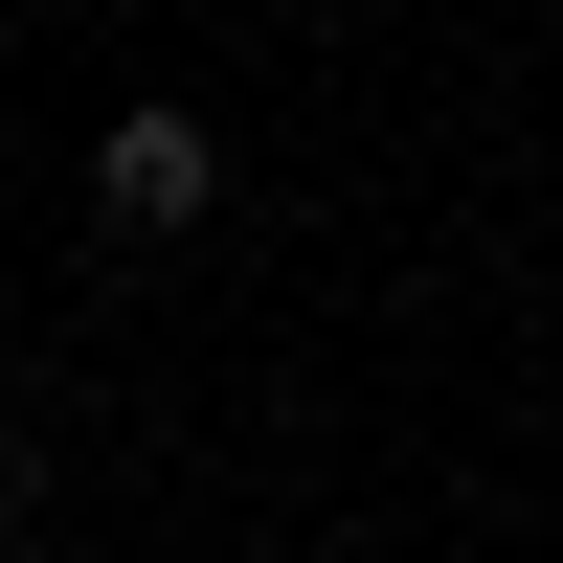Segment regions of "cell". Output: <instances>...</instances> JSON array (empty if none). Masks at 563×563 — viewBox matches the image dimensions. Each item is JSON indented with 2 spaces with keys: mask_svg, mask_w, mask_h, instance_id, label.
<instances>
[{
  "mask_svg": "<svg viewBox=\"0 0 563 563\" xmlns=\"http://www.w3.org/2000/svg\"><path fill=\"white\" fill-rule=\"evenodd\" d=\"M0 361H23V339H0Z\"/></svg>",
  "mask_w": 563,
  "mask_h": 563,
  "instance_id": "3957f363",
  "label": "cell"
},
{
  "mask_svg": "<svg viewBox=\"0 0 563 563\" xmlns=\"http://www.w3.org/2000/svg\"><path fill=\"white\" fill-rule=\"evenodd\" d=\"M0 541H45V474H23V451H0Z\"/></svg>",
  "mask_w": 563,
  "mask_h": 563,
  "instance_id": "7a4b0ae2",
  "label": "cell"
},
{
  "mask_svg": "<svg viewBox=\"0 0 563 563\" xmlns=\"http://www.w3.org/2000/svg\"><path fill=\"white\" fill-rule=\"evenodd\" d=\"M203 203H225V135L203 113H113L90 135V225H113V249H180Z\"/></svg>",
  "mask_w": 563,
  "mask_h": 563,
  "instance_id": "6da1fadb",
  "label": "cell"
}]
</instances>
